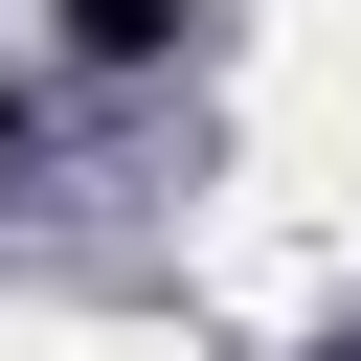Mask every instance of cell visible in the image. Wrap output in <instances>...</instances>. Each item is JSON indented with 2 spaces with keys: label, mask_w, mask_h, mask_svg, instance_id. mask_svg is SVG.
<instances>
[{
  "label": "cell",
  "mask_w": 361,
  "mask_h": 361,
  "mask_svg": "<svg viewBox=\"0 0 361 361\" xmlns=\"http://www.w3.org/2000/svg\"><path fill=\"white\" fill-rule=\"evenodd\" d=\"M45 23H68V45H90V68H158V45H180V23H203V0H45Z\"/></svg>",
  "instance_id": "1"
},
{
  "label": "cell",
  "mask_w": 361,
  "mask_h": 361,
  "mask_svg": "<svg viewBox=\"0 0 361 361\" xmlns=\"http://www.w3.org/2000/svg\"><path fill=\"white\" fill-rule=\"evenodd\" d=\"M0 180H23V90H0Z\"/></svg>",
  "instance_id": "2"
}]
</instances>
